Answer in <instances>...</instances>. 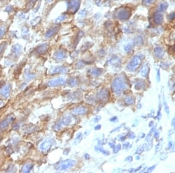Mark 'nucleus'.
I'll return each instance as SVG.
<instances>
[{
    "label": "nucleus",
    "mask_w": 175,
    "mask_h": 173,
    "mask_svg": "<svg viewBox=\"0 0 175 173\" xmlns=\"http://www.w3.org/2000/svg\"><path fill=\"white\" fill-rule=\"evenodd\" d=\"M141 58L139 56H134L133 58L131 60L127 65V68L128 69L134 71L139 66L141 62Z\"/></svg>",
    "instance_id": "nucleus-1"
},
{
    "label": "nucleus",
    "mask_w": 175,
    "mask_h": 173,
    "mask_svg": "<svg viewBox=\"0 0 175 173\" xmlns=\"http://www.w3.org/2000/svg\"><path fill=\"white\" fill-rule=\"evenodd\" d=\"M80 0H70L68 5V11L70 13H75L80 8Z\"/></svg>",
    "instance_id": "nucleus-2"
},
{
    "label": "nucleus",
    "mask_w": 175,
    "mask_h": 173,
    "mask_svg": "<svg viewBox=\"0 0 175 173\" xmlns=\"http://www.w3.org/2000/svg\"><path fill=\"white\" fill-rule=\"evenodd\" d=\"M113 86H114V91L116 92L121 93L125 88L126 84L123 79L121 78H118L114 81Z\"/></svg>",
    "instance_id": "nucleus-3"
},
{
    "label": "nucleus",
    "mask_w": 175,
    "mask_h": 173,
    "mask_svg": "<svg viewBox=\"0 0 175 173\" xmlns=\"http://www.w3.org/2000/svg\"><path fill=\"white\" fill-rule=\"evenodd\" d=\"M14 116L12 114L8 115V117L4 119L1 122H0V131L5 130L12 123V121L14 120Z\"/></svg>",
    "instance_id": "nucleus-4"
},
{
    "label": "nucleus",
    "mask_w": 175,
    "mask_h": 173,
    "mask_svg": "<svg viewBox=\"0 0 175 173\" xmlns=\"http://www.w3.org/2000/svg\"><path fill=\"white\" fill-rule=\"evenodd\" d=\"M131 16V12L126 9H121L117 13V17L121 21H126Z\"/></svg>",
    "instance_id": "nucleus-5"
},
{
    "label": "nucleus",
    "mask_w": 175,
    "mask_h": 173,
    "mask_svg": "<svg viewBox=\"0 0 175 173\" xmlns=\"http://www.w3.org/2000/svg\"><path fill=\"white\" fill-rule=\"evenodd\" d=\"M11 91V86L10 84H7L0 90V95L5 98H8Z\"/></svg>",
    "instance_id": "nucleus-6"
},
{
    "label": "nucleus",
    "mask_w": 175,
    "mask_h": 173,
    "mask_svg": "<svg viewBox=\"0 0 175 173\" xmlns=\"http://www.w3.org/2000/svg\"><path fill=\"white\" fill-rule=\"evenodd\" d=\"M51 145H52L51 140H46L44 141L42 143H41V145H40V149L41 151L46 152L51 148Z\"/></svg>",
    "instance_id": "nucleus-7"
},
{
    "label": "nucleus",
    "mask_w": 175,
    "mask_h": 173,
    "mask_svg": "<svg viewBox=\"0 0 175 173\" xmlns=\"http://www.w3.org/2000/svg\"><path fill=\"white\" fill-rule=\"evenodd\" d=\"M65 82V81L63 79H57L52 80L48 82L47 85L48 86H50V87H54V86H58V85H63Z\"/></svg>",
    "instance_id": "nucleus-8"
},
{
    "label": "nucleus",
    "mask_w": 175,
    "mask_h": 173,
    "mask_svg": "<svg viewBox=\"0 0 175 173\" xmlns=\"http://www.w3.org/2000/svg\"><path fill=\"white\" fill-rule=\"evenodd\" d=\"M153 21L157 25H161L163 22V16L159 12H155L153 15Z\"/></svg>",
    "instance_id": "nucleus-9"
},
{
    "label": "nucleus",
    "mask_w": 175,
    "mask_h": 173,
    "mask_svg": "<svg viewBox=\"0 0 175 173\" xmlns=\"http://www.w3.org/2000/svg\"><path fill=\"white\" fill-rule=\"evenodd\" d=\"M155 55L158 58H162L165 55V51L163 48L161 47H157L154 50Z\"/></svg>",
    "instance_id": "nucleus-10"
},
{
    "label": "nucleus",
    "mask_w": 175,
    "mask_h": 173,
    "mask_svg": "<svg viewBox=\"0 0 175 173\" xmlns=\"http://www.w3.org/2000/svg\"><path fill=\"white\" fill-rule=\"evenodd\" d=\"M48 48H49V44H43L40 45V46L37 47V49H36V51L38 53L43 54L46 52L47 51Z\"/></svg>",
    "instance_id": "nucleus-11"
},
{
    "label": "nucleus",
    "mask_w": 175,
    "mask_h": 173,
    "mask_svg": "<svg viewBox=\"0 0 175 173\" xmlns=\"http://www.w3.org/2000/svg\"><path fill=\"white\" fill-rule=\"evenodd\" d=\"M58 27H53V28L50 29H49L47 31V33H46V36L47 37H52L53 36H54L58 32Z\"/></svg>",
    "instance_id": "nucleus-12"
},
{
    "label": "nucleus",
    "mask_w": 175,
    "mask_h": 173,
    "mask_svg": "<svg viewBox=\"0 0 175 173\" xmlns=\"http://www.w3.org/2000/svg\"><path fill=\"white\" fill-rule=\"evenodd\" d=\"M73 163H74L73 161L71 163V161H68V162L63 163L60 164V167H59L60 168H58V169L59 170H64V169H68L73 164Z\"/></svg>",
    "instance_id": "nucleus-13"
},
{
    "label": "nucleus",
    "mask_w": 175,
    "mask_h": 173,
    "mask_svg": "<svg viewBox=\"0 0 175 173\" xmlns=\"http://www.w3.org/2000/svg\"><path fill=\"white\" fill-rule=\"evenodd\" d=\"M148 72H149V68H148L147 64H145L142 67L141 69V74L143 75V76H147L148 74Z\"/></svg>",
    "instance_id": "nucleus-14"
},
{
    "label": "nucleus",
    "mask_w": 175,
    "mask_h": 173,
    "mask_svg": "<svg viewBox=\"0 0 175 173\" xmlns=\"http://www.w3.org/2000/svg\"><path fill=\"white\" fill-rule=\"evenodd\" d=\"M12 51L13 54L18 56V55L21 52V46H19V45L16 44L13 46L12 49Z\"/></svg>",
    "instance_id": "nucleus-15"
},
{
    "label": "nucleus",
    "mask_w": 175,
    "mask_h": 173,
    "mask_svg": "<svg viewBox=\"0 0 175 173\" xmlns=\"http://www.w3.org/2000/svg\"><path fill=\"white\" fill-rule=\"evenodd\" d=\"M168 7V4H167V2H162L161 4H160V5H159V11H161V12H164V11H166V9Z\"/></svg>",
    "instance_id": "nucleus-16"
},
{
    "label": "nucleus",
    "mask_w": 175,
    "mask_h": 173,
    "mask_svg": "<svg viewBox=\"0 0 175 173\" xmlns=\"http://www.w3.org/2000/svg\"><path fill=\"white\" fill-rule=\"evenodd\" d=\"M64 53L62 51H58L55 54V58L57 60H61L64 58Z\"/></svg>",
    "instance_id": "nucleus-17"
},
{
    "label": "nucleus",
    "mask_w": 175,
    "mask_h": 173,
    "mask_svg": "<svg viewBox=\"0 0 175 173\" xmlns=\"http://www.w3.org/2000/svg\"><path fill=\"white\" fill-rule=\"evenodd\" d=\"M32 167V164H26L23 167V169H22V171L23 173H28L29 172L30 170H31Z\"/></svg>",
    "instance_id": "nucleus-18"
},
{
    "label": "nucleus",
    "mask_w": 175,
    "mask_h": 173,
    "mask_svg": "<svg viewBox=\"0 0 175 173\" xmlns=\"http://www.w3.org/2000/svg\"><path fill=\"white\" fill-rule=\"evenodd\" d=\"M163 106H164L165 110L166 113L167 115H169V114H170L169 108V106H167V103H166V101L165 98V96L163 94Z\"/></svg>",
    "instance_id": "nucleus-19"
},
{
    "label": "nucleus",
    "mask_w": 175,
    "mask_h": 173,
    "mask_svg": "<svg viewBox=\"0 0 175 173\" xmlns=\"http://www.w3.org/2000/svg\"><path fill=\"white\" fill-rule=\"evenodd\" d=\"M7 46V43L6 42H2V43L0 44V57L2 56V54H3Z\"/></svg>",
    "instance_id": "nucleus-20"
},
{
    "label": "nucleus",
    "mask_w": 175,
    "mask_h": 173,
    "mask_svg": "<svg viewBox=\"0 0 175 173\" xmlns=\"http://www.w3.org/2000/svg\"><path fill=\"white\" fill-rule=\"evenodd\" d=\"M66 17H67L66 15H61L60 17H57V18L55 20L54 22H56L57 23H60V22H61L62 21H63L64 20H65Z\"/></svg>",
    "instance_id": "nucleus-21"
},
{
    "label": "nucleus",
    "mask_w": 175,
    "mask_h": 173,
    "mask_svg": "<svg viewBox=\"0 0 175 173\" xmlns=\"http://www.w3.org/2000/svg\"><path fill=\"white\" fill-rule=\"evenodd\" d=\"M134 99L133 98V97H128L126 99L127 103L129 104H133V103H134Z\"/></svg>",
    "instance_id": "nucleus-22"
},
{
    "label": "nucleus",
    "mask_w": 175,
    "mask_h": 173,
    "mask_svg": "<svg viewBox=\"0 0 175 173\" xmlns=\"http://www.w3.org/2000/svg\"><path fill=\"white\" fill-rule=\"evenodd\" d=\"M131 48H132L131 45L128 44V45H127L125 47H124V50H125L127 52H128V51H130L131 49Z\"/></svg>",
    "instance_id": "nucleus-23"
},
{
    "label": "nucleus",
    "mask_w": 175,
    "mask_h": 173,
    "mask_svg": "<svg viewBox=\"0 0 175 173\" xmlns=\"http://www.w3.org/2000/svg\"><path fill=\"white\" fill-rule=\"evenodd\" d=\"M155 1V0H144V4H145L146 5H149V4H151L153 2H154V1Z\"/></svg>",
    "instance_id": "nucleus-24"
},
{
    "label": "nucleus",
    "mask_w": 175,
    "mask_h": 173,
    "mask_svg": "<svg viewBox=\"0 0 175 173\" xmlns=\"http://www.w3.org/2000/svg\"><path fill=\"white\" fill-rule=\"evenodd\" d=\"M160 81H161V74H160L159 69H158V71H157V81L160 82Z\"/></svg>",
    "instance_id": "nucleus-25"
},
{
    "label": "nucleus",
    "mask_w": 175,
    "mask_h": 173,
    "mask_svg": "<svg viewBox=\"0 0 175 173\" xmlns=\"http://www.w3.org/2000/svg\"><path fill=\"white\" fill-rule=\"evenodd\" d=\"M175 18V13H172L169 15V20H172Z\"/></svg>",
    "instance_id": "nucleus-26"
},
{
    "label": "nucleus",
    "mask_w": 175,
    "mask_h": 173,
    "mask_svg": "<svg viewBox=\"0 0 175 173\" xmlns=\"http://www.w3.org/2000/svg\"><path fill=\"white\" fill-rule=\"evenodd\" d=\"M171 125H172V126H173L174 130H175V117L173 118V120H172V122H171Z\"/></svg>",
    "instance_id": "nucleus-27"
},
{
    "label": "nucleus",
    "mask_w": 175,
    "mask_h": 173,
    "mask_svg": "<svg viewBox=\"0 0 175 173\" xmlns=\"http://www.w3.org/2000/svg\"><path fill=\"white\" fill-rule=\"evenodd\" d=\"M172 146H173V143L172 142H169L168 143V145H167V147H168L169 149H172Z\"/></svg>",
    "instance_id": "nucleus-28"
},
{
    "label": "nucleus",
    "mask_w": 175,
    "mask_h": 173,
    "mask_svg": "<svg viewBox=\"0 0 175 173\" xmlns=\"http://www.w3.org/2000/svg\"><path fill=\"white\" fill-rule=\"evenodd\" d=\"M162 155H161V156H162V159H162V160H165V159L166 158L167 155H166V154L165 153H162Z\"/></svg>",
    "instance_id": "nucleus-29"
},
{
    "label": "nucleus",
    "mask_w": 175,
    "mask_h": 173,
    "mask_svg": "<svg viewBox=\"0 0 175 173\" xmlns=\"http://www.w3.org/2000/svg\"><path fill=\"white\" fill-rule=\"evenodd\" d=\"M155 166H156V165H153V166H152V167H150V169H149V170H148V172H151V171H153V170H154Z\"/></svg>",
    "instance_id": "nucleus-30"
},
{
    "label": "nucleus",
    "mask_w": 175,
    "mask_h": 173,
    "mask_svg": "<svg viewBox=\"0 0 175 173\" xmlns=\"http://www.w3.org/2000/svg\"><path fill=\"white\" fill-rule=\"evenodd\" d=\"M160 147H161V145H160V143L158 144V145L157 146V148H156V151H159L160 150Z\"/></svg>",
    "instance_id": "nucleus-31"
},
{
    "label": "nucleus",
    "mask_w": 175,
    "mask_h": 173,
    "mask_svg": "<svg viewBox=\"0 0 175 173\" xmlns=\"http://www.w3.org/2000/svg\"><path fill=\"white\" fill-rule=\"evenodd\" d=\"M155 138L157 139H158L159 138V132H157L155 134Z\"/></svg>",
    "instance_id": "nucleus-32"
},
{
    "label": "nucleus",
    "mask_w": 175,
    "mask_h": 173,
    "mask_svg": "<svg viewBox=\"0 0 175 173\" xmlns=\"http://www.w3.org/2000/svg\"><path fill=\"white\" fill-rule=\"evenodd\" d=\"M172 51H173V52H175V44L172 47Z\"/></svg>",
    "instance_id": "nucleus-33"
},
{
    "label": "nucleus",
    "mask_w": 175,
    "mask_h": 173,
    "mask_svg": "<svg viewBox=\"0 0 175 173\" xmlns=\"http://www.w3.org/2000/svg\"><path fill=\"white\" fill-rule=\"evenodd\" d=\"M46 1H47V2H50V1H51L52 0H46Z\"/></svg>",
    "instance_id": "nucleus-34"
},
{
    "label": "nucleus",
    "mask_w": 175,
    "mask_h": 173,
    "mask_svg": "<svg viewBox=\"0 0 175 173\" xmlns=\"http://www.w3.org/2000/svg\"><path fill=\"white\" fill-rule=\"evenodd\" d=\"M2 1H5V0H2Z\"/></svg>",
    "instance_id": "nucleus-35"
}]
</instances>
